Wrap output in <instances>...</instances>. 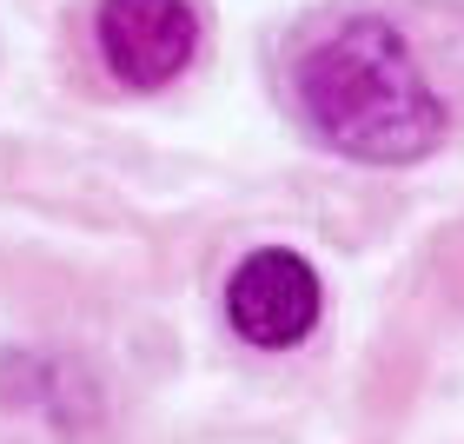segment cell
I'll list each match as a JSON object with an SVG mask.
<instances>
[{
	"label": "cell",
	"instance_id": "obj_1",
	"mask_svg": "<svg viewBox=\"0 0 464 444\" xmlns=\"http://www.w3.org/2000/svg\"><path fill=\"white\" fill-rule=\"evenodd\" d=\"M312 133L365 166L425 159L445 140V100L431 93L405 34L378 14H345L319 40H305L292 67Z\"/></svg>",
	"mask_w": 464,
	"mask_h": 444
},
{
	"label": "cell",
	"instance_id": "obj_2",
	"mask_svg": "<svg viewBox=\"0 0 464 444\" xmlns=\"http://www.w3.org/2000/svg\"><path fill=\"white\" fill-rule=\"evenodd\" d=\"M319 272H312L292 246H259L246 252L239 272L226 279V319L239 338H252V345L266 352H285L299 345V338L319 325Z\"/></svg>",
	"mask_w": 464,
	"mask_h": 444
},
{
	"label": "cell",
	"instance_id": "obj_3",
	"mask_svg": "<svg viewBox=\"0 0 464 444\" xmlns=\"http://www.w3.org/2000/svg\"><path fill=\"white\" fill-rule=\"evenodd\" d=\"M199 47V14L186 0H100V53L120 87H166Z\"/></svg>",
	"mask_w": 464,
	"mask_h": 444
}]
</instances>
